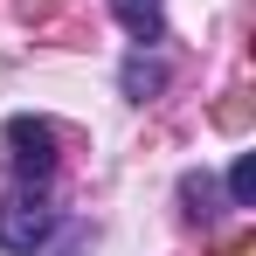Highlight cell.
<instances>
[{
  "label": "cell",
  "mask_w": 256,
  "mask_h": 256,
  "mask_svg": "<svg viewBox=\"0 0 256 256\" xmlns=\"http://www.w3.org/2000/svg\"><path fill=\"white\" fill-rule=\"evenodd\" d=\"M0 138H7V173H14L21 187H42L48 173H56V125H48V118H28V111H21V118H7Z\"/></svg>",
  "instance_id": "obj_1"
},
{
  "label": "cell",
  "mask_w": 256,
  "mask_h": 256,
  "mask_svg": "<svg viewBox=\"0 0 256 256\" xmlns=\"http://www.w3.org/2000/svg\"><path fill=\"white\" fill-rule=\"evenodd\" d=\"M48 228H56V208H48L42 187H21L0 201V250L7 256H35L48 242Z\"/></svg>",
  "instance_id": "obj_2"
},
{
  "label": "cell",
  "mask_w": 256,
  "mask_h": 256,
  "mask_svg": "<svg viewBox=\"0 0 256 256\" xmlns=\"http://www.w3.org/2000/svg\"><path fill=\"white\" fill-rule=\"evenodd\" d=\"M111 14H118V28H125L138 48H152L166 35V0H111Z\"/></svg>",
  "instance_id": "obj_3"
},
{
  "label": "cell",
  "mask_w": 256,
  "mask_h": 256,
  "mask_svg": "<svg viewBox=\"0 0 256 256\" xmlns=\"http://www.w3.org/2000/svg\"><path fill=\"white\" fill-rule=\"evenodd\" d=\"M118 90H125L132 104L160 97V90H166V62H160V56H146V48H132V56H125V70H118Z\"/></svg>",
  "instance_id": "obj_4"
},
{
  "label": "cell",
  "mask_w": 256,
  "mask_h": 256,
  "mask_svg": "<svg viewBox=\"0 0 256 256\" xmlns=\"http://www.w3.org/2000/svg\"><path fill=\"white\" fill-rule=\"evenodd\" d=\"M228 201H236V208H250V201H256V152H242V160L228 166Z\"/></svg>",
  "instance_id": "obj_5"
},
{
  "label": "cell",
  "mask_w": 256,
  "mask_h": 256,
  "mask_svg": "<svg viewBox=\"0 0 256 256\" xmlns=\"http://www.w3.org/2000/svg\"><path fill=\"white\" fill-rule=\"evenodd\" d=\"M180 201H187V214H208L214 180H208V173H180Z\"/></svg>",
  "instance_id": "obj_6"
}]
</instances>
